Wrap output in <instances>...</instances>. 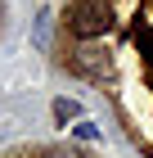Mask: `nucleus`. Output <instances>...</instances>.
<instances>
[{
	"label": "nucleus",
	"instance_id": "1",
	"mask_svg": "<svg viewBox=\"0 0 153 158\" xmlns=\"http://www.w3.org/2000/svg\"><path fill=\"white\" fill-rule=\"evenodd\" d=\"M68 27H72V36H77V41L104 36L108 27H113V9H108V0H81V5L68 14Z\"/></svg>",
	"mask_w": 153,
	"mask_h": 158
},
{
	"label": "nucleus",
	"instance_id": "2",
	"mask_svg": "<svg viewBox=\"0 0 153 158\" xmlns=\"http://www.w3.org/2000/svg\"><path fill=\"white\" fill-rule=\"evenodd\" d=\"M72 63H77L81 73H90V77H104V73H108V59H99L95 50H81V54H77Z\"/></svg>",
	"mask_w": 153,
	"mask_h": 158
},
{
	"label": "nucleus",
	"instance_id": "3",
	"mask_svg": "<svg viewBox=\"0 0 153 158\" xmlns=\"http://www.w3.org/2000/svg\"><path fill=\"white\" fill-rule=\"evenodd\" d=\"M77 113H81V109H77L72 99H54V118H59V122H72Z\"/></svg>",
	"mask_w": 153,
	"mask_h": 158
},
{
	"label": "nucleus",
	"instance_id": "4",
	"mask_svg": "<svg viewBox=\"0 0 153 158\" xmlns=\"http://www.w3.org/2000/svg\"><path fill=\"white\" fill-rule=\"evenodd\" d=\"M77 135H81V140H95L99 131H95V122H77Z\"/></svg>",
	"mask_w": 153,
	"mask_h": 158
}]
</instances>
